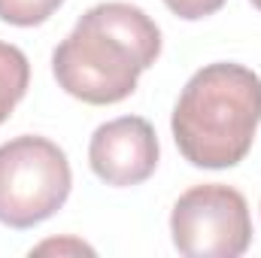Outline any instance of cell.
Returning <instances> with one entry per match:
<instances>
[{"instance_id": "1", "label": "cell", "mask_w": 261, "mask_h": 258, "mask_svg": "<svg viewBox=\"0 0 261 258\" xmlns=\"http://www.w3.org/2000/svg\"><path fill=\"white\" fill-rule=\"evenodd\" d=\"M161 55V31L122 0L91 6L52 52V73L70 97L94 107L134 94L143 70Z\"/></svg>"}, {"instance_id": "2", "label": "cell", "mask_w": 261, "mask_h": 258, "mask_svg": "<svg viewBox=\"0 0 261 258\" xmlns=\"http://www.w3.org/2000/svg\"><path fill=\"white\" fill-rule=\"evenodd\" d=\"M261 122V76L243 64L200 67L173 107V140L195 167L225 170L246 158Z\"/></svg>"}, {"instance_id": "3", "label": "cell", "mask_w": 261, "mask_h": 258, "mask_svg": "<svg viewBox=\"0 0 261 258\" xmlns=\"http://www.w3.org/2000/svg\"><path fill=\"white\" fill-rule=\"evenodd\" d=\"M73 173L64 149L46 137L21 134L0 146V222L34 228L70 197Z\"/></svg>"}, {"instance_id": "4", "label": "cell", "mask_w": 261, "mask_h": 258, "mask_svg": "<svg viewBox=\"0 0 261 258\" xmlns=\"http://www.w3.org/2000/svg\"><path fill=\"white\" fill-rule=\"evenodd\" d=\"M173 246L189 258H237L252 243L246 197L222 183L195 186L173 203Z\"/></svg>"}, {"instance_id": "5", "label": "cell", "mask_w": 261, "mask_h": 258, "mask_svg": "<svg viewBox=\"0 0 261 258\" xmlns=\"http://www.w3.org/2000/svg\"><path fill=\"white\" fill-rule=\"evenodd\" d=\"M88 164L107 186H140L158 167L155 128L140 116H122L94 131Z\"/></svg>"}, {"instance_id": "6", "label": "cell", "mask_w": 261, "mask_h": 258, "mask_svg": "<svg viewBox=\"0 0 261 258\" xmlns=\"http://www.w3.org/2000/svg\"><path fill=\"white\" fill-rule=\"evenodd\" d=\"M28 85H31V64L24 52L12 43H0V125L28 94Z\"/></svg>"}, {"instance_id": "7", "label": "cell", "mask_w": 261, "mask_h": 258, "mask_svg": "<svg viewBox=\"0 0 261 258\" xmlns=\"http://www.w3.org/2000/svg\"><path fill=\"white\" fill-rule=\"evenodd\" d=\"M64 0H0V21L15 28L43 24Z\"/></svg>"}, {"instance_id": "8", "label": "cell", "mask_w": 261, "mask_h": 258, "mask_svg": "<svg viewBox=\"0 0 261 258\" xmlns=\"http://www.w3.org/2000/svg\"><path fill=\"white\" fill-rule=\"evenodd\" d=\"M164 6L173 15L186 18V21H197V18H206L213 12H219L225 6V0H164Z\"/></svg>"}, {"instance_id": "9", "label": "cell", "mask_w": 261, "mask_h": 258, "mask_svg": "<svg viewBox=\"0 0 261 258\" xmlns=\"http://www.w3.org/2000/svg\"><path fill=\"white\" fill-rule=\"evenodd\" d=\"M52 249H58V252H67V249H73V252H91V246H85V243H79V240H49V243H40L37 246V252H52Z\"/></svg>"}, {"instance_id": "10", "label": "cell", "mask_w": 261, "mask_h": 258, "mask_svg": "<svg viewBox=\"0 0 261 258\" xmlns=\"http://www.w3.org/2000/svg\"><path fill=\"white\" fill-rule=\"evenodd\" d=\"M252 6H255V9L261 12V0H252Z\"/></svg>"}]
</instances>
